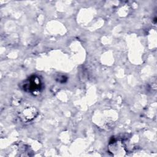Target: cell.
Segmentation results:
<instances>
[{"label": "cell", "instance_id": "6da1fadb", "mask_svg": "<svg viewBox=\"0 0 157 157\" xmlns=\"http://www.w3.org/2000/svg\"><path fill=\"white\" fill-rule=\"evenodd\" d=\"M42 87V83L40 78H39L38 76L32 75L25 81L23 88L26 91L34 93L36 91H40Z\"/></svg>", "mask_w": 157, "mask_h": 157}]
</instances>
